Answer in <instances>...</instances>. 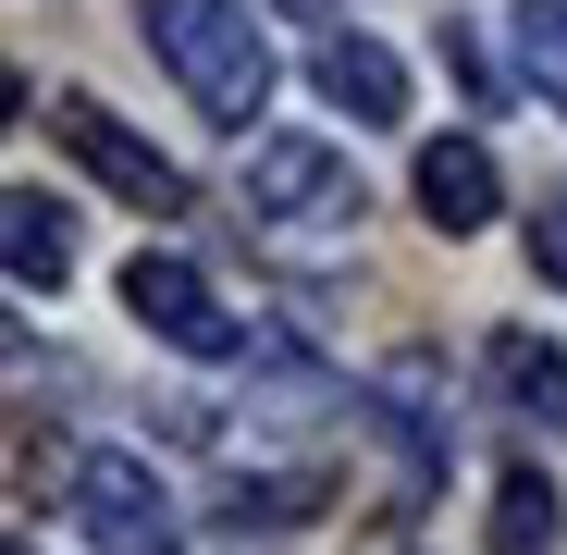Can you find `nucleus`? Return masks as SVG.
Here are the masks:
<instances>
[{
    "label": "nucleus",
    "mask_w": 567,
    "mask_h": 555,
    "mask_svg": "<svg viewBox=\"0 0 567 555\" xmlns=\"http://www.w3.org/2000/svg\"><path fill=\"white\" fill-rule=\"evenodd\" d=\"M62 506H74V531L100 543V555H185V531H173V494H161V470L148 456H74L62 470Z\"/></svg>",
    "instance_id": "nucleus-2"
},
{
    "label": "nucleus",
    "mask_w": 567,
    "mask_h": 555,
    "mask_svg": "<svg viewBox=\"0 0 567 555\" xmlns=\"http://www.w3.org/2000/svg\"><path fill=\"white\" fill-rule=\"evenodd\" d=\"M494 198H506V173H494L482 136H432V148H420V210H432L444 235H482Z\"/></svg>",
    "instance_id": "nucleus-6"
},
{
    "label": "nucleus",
    "mask_w": 567,
    "mask_h": 555,
    "mask_svg": "<svg viewBox=\"0 0 567 555\" xmlns=\"http://www.w3.org/2000/svg\"><path fill=\"white\" fill-rule=\"evenodd\" d=\"M530 259L567 285V185H555V198H543V223H530Z\"/></svg>",
    "instance_id": "nucleus-14"
},
{
    "label": "nucleus",
    "mask_w": 567,
    "mask_h": 555,
    "mask_svg": "<svg viewBox=\"0 0 567 555\" xmlns=\"http://www.w3.org/2000/svg\"><path fill=\"white\" fill-rule=\"evenodd\" d=\"M247 210L259 223H358V173L321 136H259L247 148Z\"/></svg>",
    "instance_id": "nucleus-4"
},
{
    "label": "nucleus",
    "mask_w": 567,
    "mask_h": 555,
    "mask_svg": "<svg viewBox=\"0 0 567 555\" xmlns=\"http://www.w3.org/2000/svg\"><path fill=\"white\" fill-rule=\"evenodd\" d=\"M333 506V470H235L223 482V531H297Z\"/></svg>",
    "instance_id": "nucleus-10"
},
{
    "label": "nucleus",
    "mask_w": 567,
    "mask_h": 555,
    "mask_svg": "<svg viewBox=\"0 0 567 555\" xmlns=\"http://www.w3.org/2000/svg\"><path fill=\"white\" fill-rule=\"evenodd\" d=\"M284 13H333V0H284Z\"/></svg>",
    "instance_id": "nucleus-15"
},
{
    "label": "nucleus",
    "mask_w": 567,
    "mask_h": 555,
    "mask_svg": "<svg viewBox=\"0 0 567 555\" xmlns=\"http://www.w3.org/2000/svg\"><path fill=\"white\" fill-rule=\"evenodd\" d=\"M136 38L185 74V100L210 124H259L271 112V38L247 0H136Z\"/></svg>",
    "instance_id": "nucleus-1"
},
{
    "label": "nucleus",
    "mask_w": 567,
    "mask_h": 555,
    "mask_svg": "<svg viewBox=\"0 0 567 555\" xmlns=\"http://www.w3.org/2000/svg\"><path fill=\"white\" fill-rule=\"evenodd\" d=\"M494 555H567V506L543 470H506L494 482Z\"/></svg>",
    "instance_id": "nucleus-11"
},
{
    "label": "nucleus",
    "mask_w": 567,
    "mask_h": 555,
    "mask_svg": "<svg viewBox=\"0 0 567 555\" xmlns=\"http://www.w3.org/2000/svg\"><path fill=\"white\" fill-rule=\"evenodd\" d=\"M506 62L567 112V0H518V13H506Z\"/></svg>",
    "instance_id": "nucleus-12"
},
{
    "label": "nucleus",
    "mask_w": 567,
    "mask_h": 555,
    "mask_svg": "<svg viewBox=\"0 0 567 555\" xmlns=\"http://www.w3.org/2000/svg\"><path fill=\"white\" fill-rule=\"evenodd\" d=\"M124 309H136L161 346H185V358H223V346H235V309L210 297V271L185 259V247H148V259H124Z\"/></svg>",
    "instance_id": "nucleus-5"
},
{
    "label": "nucleus",
    "mask_w": 567,
    "mask_h": 555,
    "mask_svg": "<svg viewBox=\"0 0 567 555\" xmlns=\"http://www.w3.org/2000/svg\"><path fill=\"white\" fill-rule=\"evenodd\" d=\"M309 74H321V100L358 112V124H395V112H408V62H395L383 38H321Z\"/></svg>",
    "instance_id": "nucleus-9"
},
{
    "label": "nucleus",
    "mask_w": 567,
    "mask_h": 555,
    "mask_svg": "<svg viewBox=\"0 0 567 555\" xmlns=\"http://www.w3.org/2000/svg\"><path fill=\"white\" fill-rule=\"evenodd\" d=\"M444 74L468 86V100H494V62H482V38H468V25H444Z\"/></svg>",
    "instance_id": "nucleus-13"
},
{
    "label": "nucleus",
    "mask_w": 567,
    "mask_h": 555,
    "mask_svg": "<svg viewBox=\"0 0 567 555\" xmlns=\"http://www.w3.org/2000/svg\"><path fill=\"white\" fill-rule=\"evenodd\" d=\"M482 383H494L530 432H567V346H543V333H494V346H482Z\"/></svg>",
    "instance_id": "nucleus-8"
},
{
    "label": "nucleus",
    "mask_w": 567,
    "mask_h": 555,
    "mask_svg": "<svg viewBox=\"0 0 567 555\" xmlns=\"http://www.w3.org/2000/svg\"><path fill=\"white\" fill-rule=\"evenodd\" d=\"M13 555H25V543H13Z\"/></svg>",
    "instance_id": "nucleus-16"
},
{
    "label": "nucleus",
    "mask_w": 567,
    "mask_h": 555,
    "mask_svg": "<svg viewBox=\"0 0 567 555\" xmlns=\"http://www.w3.org/2000/svg\"><path fill=\"white\" fill-rule=\"evenodd\" d=\"M50 136H62L86 173H100L124 210H148V223H173L185 198H198V185H185V161H161V148H148L124 112H100V100H62V112H50Z\"/></svg>",
    "instance_id": "nucleus-3"
},
{
    "label": "nucleus",
    "mask_w": 567,
    "mask_h": 555,
    "mask_svg": "<svg viewBox=\"0 0 567 555\" xmlns=\"http://www.w3.org/2000/svg\"><path fill=\"white\" fill-rule=\"evenodd\" d=\"M0 259H13V285H25V297L74 285V223H62L50 185H13V198H0Z\"/></svg>",
    "instance_id": "nucleus-7"
}]
</instances>
